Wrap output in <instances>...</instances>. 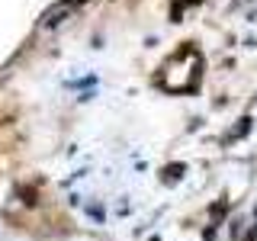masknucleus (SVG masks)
Listing matches in <instances>:
<instances>
[{"mask_svg":"<svg viewBox=\"0 0 257 241\" xmlns=\"http://www.w3.org/2000/svg\"><path fill=\"white\" fill-rule=\"evenodd\" d=\"M155 241H158V238H155Z\"/></svg>","mask_w":257,"mask_h":241,"instance_id":"f257e3e1","label":"nucleus"}]
</instances>
